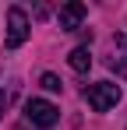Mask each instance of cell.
Returning a JSON list of instances; mask_svg holds the SVG:
<instances>
[{
	"label": "cell",
	"mask_w": 127,
	"mask_h": 130,
	"mask_svg": "<svg viewBox=\"0 0 127 130\" xmlns=\"http://www.w3.org/2000/svg\"><path fill=\"white\" fill-rule=\"evenodd\" d=\"M28 32H32L28 14H25L21 7H11V11H7V46H11V49H18V46L28 39Z\"/></svg>",
	"instance_id": "3957f363"
},
{
	"label": "cell",
	"mask_w": 127,
	"mask_h": 130,
	"mask_svg": "<svg viewBox=\"0 0 127 130\" xmlns=\"http://www.w3.org/2000/svg\"><path fill=\"white\" fill-rule=\"evenodd\" d=\"M67 63H71V70L85 74V70L92 67V53H88V46H74V49H71V56H67Z\"/></svg>",
	"instance_id": "5b68a950"
},
{
	"label": "cell",
	"mask_w": 127,
	"mask_h": 130,
	"mask_svg": "<svg viewBox=\"0 0 127 130\" xmlns=\"http://www.w3.org/2000/svg\"><path fill=\"white\" fill-rule=\"evenodd\" d=\"M25 120L35 123V127H42V130H49L60 120V109L53 106V102H46V99H28L25 102Z\"/></svg>",
	"instance_id": "7a4b0ae2"
},
{
	"label": "cell",
	"mask_w": 127,
	"mask_h": 130,
	"mask_svg": "<svg viewBox=\"0 0 127 130\" xmlns=\"http://www.w3.org/2000/svg\"><path fill=\"white\" fill-rule=\"evenodd\" d=\"M85 4H78V0H71V4H64L60 7V14H57V21H60V28L64 32H74V28H81V21H85Z\"/></svg>",
	"instance_id": "277c9868"
},
{
	"label": "cell",
	"mask_w": 127,
	"mask_h": 130,
	"mask_svg": "<svg viewBox=\"0 0 127 130\" xmlns=\"http://www.w3.org/2000/svg\"><path fill=\"white\" fill-rule=\"evenodd\" d=\"M113 70H117V74H124V77H127V56H117V60H113Z\"/></svg>",
	"instance_id": "52a82bcc"
},
{
	"label": "cell",
	"mask_w": 127,
	"mask_h": 130,
	"mask_svg": "<svg viewBox=\"0 0 127 130\" xmlns=\"http://www.w3.org/2000/svg\"><path fill=\"white\" fill-rule=\"evenodd\" d=\"M39 85L46 88V91H60V88H64V85H60V77H57V74H42V77H39Z\"/></svg>",
	"instance_id": "8992f818"
},
{
	"label": "cell",
	"mask_w": 127,
	"mask_h": 130,
	"mask_svg": "<svg viewBox=\"0 0 127 130\" xmlns=\"http://www.w3.org/2000/svg\"><path fill=\"white\" fill-rule=\"evenodd\" d=\"M120 85H113V81H95V85L85 88V102L95 109V112H109V109L120 102Z\"/></svg>",
	"instance_id": "6da1fadb"
},
{
	"label": "cell",
	"mask_w": 127,
	"mask_h": 130,
	"mask_svg": "<svg viewBox=\"0 0 127 130\" xmlns=\"http://www.w3.org/2000/svg\"><path fill=\"white\" fill-rule=\"evenodd\" d=\"M4 109H7V91L0 88V120H4Z\"/></svg>",
	"instance_id": "ba28073f"
}]
</instances>
